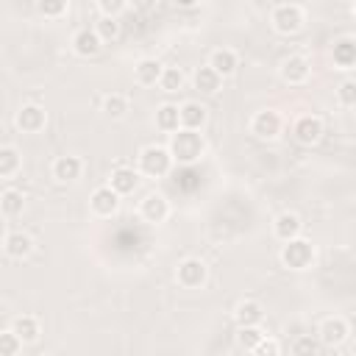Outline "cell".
I'll return each mask as SVG.
<instances>
[{"instance_id": "obj_3", "label": "cell", "mask_w": 356, "mask_h": 356, "mask_svg": "<svg viewBox=\"0 0 356 356\" xmlns=\"http://www.w3.org/2000/svg\"><path fill=\"white\" fill-rule=\"evenodd\" d=\"M303 22H306V11H303L300 3H278V6H273V11H270V25H273V31L281 33V36L298 33V31L303 28Z\"/></svg>"}, {"instance_id": "obj_38", "label": "cell", "mask_w": 356, "mask_h": 356, "mask_svg": "<svg viewBox=\"0 0 356 356\" xmlns=\"http://www.w3.org/2000/svg\"><path fill=\"white\" fill-rule=\"evenodd\" d=\"M350 356H356V339H353V345H350Z\"/></svg>"}, {"instance_id": "obj_19", "label": "cell", "mask_w": 356, "mask_h": 356, "mask_svg": "<svg viewBox=\"0 0 356 356\" xmlns=\"http://www.w3.org/2000/svg\"><path fill=\"white\" fill-rule=\"evenodd\" d=\"M3 250L8 259H28L33 253V236L28 231H11L3 239Z\"/></svg>"}, {"instance_id": "obj_16", "label": "cell", "mask_w": 356, "mask_h": 356, "mask_svg": "<svg viewBox=\"0 0 356 356\" xmlns=\"http://www.w3.org/2000/svg\"><path fill=\"white\" fill-rule=\"evenodd\" d=\"M234 320H236V328H253V325H261L264 323V306L253 298H245L234 306Z\"/></svg>"}, {"instance_id": "obj_17", "label": "cell", "mask_w": 356, "mask_h": 356, "mask_svg": "<svg viewBox=\"0 0 356 356\" xmlns=\"http://www.w3.org/2000/svg\"><path fill=\"white\" fill-rule=\"evenodd\" d=\"M220 78H231L234 72H236V67H239V56H236V50H231V47H214L211 53H209V61H206Z\"/></svg>"}, {"instance_id": "obj_7", "label": "cell", "mask_w": 356, "mask_h": 356, "mask_svg": "<svg viewBox=\"0 0 356 356\" xmlns=\"http://www.w3.org/2000/svg\"><path fill=\"white\" fill-rule=\"evenodd\" d=\"M348 337H350V323H348L345 317H339V314L325 317V320L320 323V328H317V339H320V345H325V348H339Z\"/></svg>"}, {"instance_id": "obj_33", "label": "cell", "mask_w": 356, "mask_h": 356, "mask_svg": "<svg viewBox=\"0 0 356 356\" xmlns=\"http://www.w3.org/2000/svg\"><path fill=\"white\" fill-rule=\"evenodd\" d=\"M337 103L342 108H356V78H345L337 86Z\"/></svg>"}, {"instance_id": "obj_40", "label": "cell", "mask_w": 356, "mask_h": 356, "mask_svg": "<svg viewBox=\"0 0 356 356\" xmlns=\"http://www.w3.org/2000/svg\"><path fill=\"white\" fill-rule=\"evenodd\" d=\"M225 356H234V353H225Z\"/></svg>"}, {"instance_id": "obj_12", "label": "cell", "mask_w": 356, "mask_h": 356, "mask_svg": "<svg viewBox=\"0 0 356 356\" xmlns=\"http://www.w3.org/2000/svg\"><path fill=\"white\" fill-rule=\"evenodd\" d=\"M89 209L95 217H114L120 209V195L108 184H103L89 195Z\"/></svg>"}, {"instance_id": "obj_10", "label": "cell", "mask_w": 356, "mask_h": 356, "mask_svg": "<svg viewBox=\"0 0 356 356\" xmlns=\"http://www.w3.org/2000/svg\"><path fill=\"white\" fill-rule=\"evenodd\" d=\"M14 122H17V128H19L22 134H39V131H44V125H47V111H44V106H39V103H25V106H19Z\"/></svg>"}, {"instance_id": "obj_24", "label": "cell", "mask_w": 356, "mask_h": 356, "mask_svg": "<svg viewBox=\"0 0 356 356\" xmlns=\"http://www.w3.org/2000/svg\"><path fill=\"white\" fill-rule=\"evenodd\" d=\"M331 58L339 70H353L356 67V39H350V36L337 39L334 50H331Z\"/></svg>"}, {"instance_id": "obj_32", "label": "cell", "mask_w": 356, "mask_h": 356, "mask_svg": "<svg viewBox=\"0 0 356 356\" xmlns=\"http://www.w3.org/2000/svg\"><path fill=\"white\" fill-rule=\"evenodd\" d=\"M267 334L261 331V325H253V328H236V345L245 348V350H256V345L264 339Z\"/></svg>"}, {"instance_id": "obj_14", "label": "cell", "mask_w": 356, "mask_h": 356, "mask_svg": "<svg viewBox=\"0 0 356 356\" xmlns=\"http://www.w3.org/2000/svg\"><path fill=\"white\" fill-rule=\"evenodd\" d=\"M139 217H142L145 222H150V225L164 222V220L170 217V200H167L164 195H159V192L145 195V200L139 203Z\"/></svg>"}, {"instance_id": "obj_11", "label": "cell", "mask_w": 356, "mask_h": 356, "mask_svg": "<svg viewBox=\"0 0 356 356\" xmlns=\"http://www.w3.org/2000/svg\"><path fill=\"white\" fill-rule=\"evenodd\" d=\"M50 175L58 184H75L83 175V159L81 156H56V161L50 164Z\"/></svg>"}, {"instance_id": "obj_2", "label": "cell", "mask_w": 356, "mask_h": 356, "mask_svg": "<svg viewBox=\"0 0 356 356\" xmlns=\"http://www.w3.org/2000/svg\"><path fill=\"white\" fill-rule=\"evenodd\" d=\"M136 170L139 175H147V178H164L170 170H172V153L164 147V145H147L139 150V159H136Z\"/></svg>"}, {"instance_id": "obj_30", "label": "cell", "mask_w": 356, "mask_h": 356, "mask_svg": "<svg viewBox=\"0 0 356 356\" xmlns=\"http://www.w3.org/2000/svg\"><path fill=\"white\" fill-rule=\"evenodd\" d=\"M184 83H186V75H184V70L181 67H164V72H161V81H159V86L164 89V92H178V89H184Z\"/></svg>"}, {"instance_id": "obj_29", "label": "cell", "mask_w": 356, "mask_h": 356, "mask_svg": "<svg viewBox=\"0 0 356 356\" xmlns=\"http://www.w3.org/2000/svg\"><path fill=\"white\" fill-rule=\"evenodd\" d=\"M36 11L44 19H61V17L70 14V3L67 0H39L36 3Z\"/></svg>"}, {"instance_id": "obj_26", "label": "cell", "mask_w": 356, "mask_h": 356, "mask_svg": "<svg viewBox=\"0 0 356 356\" xmlns=\"http://www.w3.org/2000/svg\"><path fill=\"white\" fill-rule=\"evenodd\" d=\"M22 167V156L14 145H3L0 147V178H14Z\"/></svg>"}, {"instance_id": "obj_28", "label": "cell", "mask_w": 356, "mask_h": 356, "mask_svg": "<svg viewBox=\"0 0 356 356\" xmlns=\"http://www.w3.org/2000/svg\"><path fill=\"white\" fill-rule=\"evenodd\" d=\"M22 206H25V197H22L19 189H11V186L3 189V195H0V211L6 217H17L22 211Z\"/></svg>"}, {"instance_id": "obj_39", "label": "cell", "mask_w": 356, "mask_h": 356, "mask_svg": "<svg viewBox=\"0 0 356 356\" xmlns=\"http://www.w3.org/2000/svg\"><path fill=\"white\" fill-rule=\"evenodd\" d=\"M350 14H353V17H356V3H353V6H350Z\"/></svg>"}, {"instance_id": "obj_36", "label": "cell", "mask_w": 356, "mask_h": 356, "mask_svg": "<svg viewBox=\"0 0 356 356\" xmlns=\"http://www.w3.org/2000/svg\"><path fill=\"white\" fill-rule=\"evenodd\" d=\"M95 31L100 33L103 42H111V39L120 36V22H117V19H106V17H100V22L95 25Z\"/></svg>"}, {"instance_id": "obj_4", "label": "cell", "mask_w": 356, "mask_h": 356, "mask_svg": "<svg viewBox=\"0 0 356 356\" xmlns=\"http://www.w3.org/2000/svg\"><path fill=\"white\" fill-rule=\"evenodd\" d=\"M278 259H281V264H284L286 270H295V273L309 270V267L314 264V245H312L309 239L298 236V239H292V242H284V245H281Z\"/></svg>"}, {"instance_id": "obj_27", "label": "cell", "mask_w": 356, "mask_h": 356, "mask_svg": "<svg viewBox=\"0 0 356 356\" xmlns=\"http://www.w3.org/2000/svg\"><path fill=\"white\" fill-rule=\"evenodd\" d=\"M128 108H131V100H128V95H122V92H108V95L103 97V114L111 117V120L125 117Z\"/></svg>"}, {"instance_id": "obj_23", "label": "cell", "mask_w": 356, "mask_h": 356, "mask_svg": "<svg viewBox=\"0 0 356 356\" xmlns=\"http://www.w3.org/2000/svg\"><path fill=\"white\" fill-rule=\"evenodd\" d=\"M156 128L159 131H164V134H175V131H181V106H175V103H161L159 108H156Z\"/></svg>"}, {"instance_id": "obj_20", "label": "cell", "mask_w": 356, "mask_h": 356, "mask_svg": "<svg viewBox=\"0 0 356 356\" xmlns=\"http://www.w3.org/2000/svg\"><path fill=\"white\" fill-rule=\"evenodd\" d=\"M209 120V111L200 100H184L181 103V128L186 131H200Z\"/></svg>"}, {"instance_id": "obj_35", "label": "cell", "mask_w": 356, "mask_h": 356, "mask_svg": "<svg viewBox=\"0 0 356 356\" xmlns=\"http://www.w3.org/2000/svg\"><path fill=\"white\" fill-rule=\"evenodd\" d=\"M125 8H128L125 0H97V14L106 17V19H117Z\"/></svg>"}, {"instance_id": "obj_13", "label": "cell", "mask_w": 356, "mask_h": 356, "mask_svg": "<svg viewBox=\"0 0 356 356\" xmlns=\"http://www.w3.org/2000/svg\"><path fill=\"white\" fill-rule=\"evenodd\" d=\"M100 47H103V39H100V33H97L95 28L83 25V28H78V31L72 33V53H75V56H81V58H95V56L100 53Z\"/></svg>"}, {"instance_id": "obj_25", "label": "cell", "mask_w": 356, "mask_h": 356, "mask_svg": "<svg viewBox=\"0 0 356 356\" xmlns=\"http://www.w3.org/2000/svg\"><path fill=\"white\" fill-rule=\"evenodd\" d=\"M192 86H195L200 95H217L220 86H222V78H220L209 64H203V67L195 70V75H192Z\"/></svg>"}, {"instance_id": "obj_5", "label": "cell", "mask_w": 356, "mask_h": 356, "mask_svg": "<svg viewBox=\"0 0 356 356\" xmlns=\"http://www.w3.org/2000/svg\"><path fill=\"white\" fill-rule=\"evenodd\" d=\"M284 131V117L275 111V108H261L250 117V134L261 142H273L278 139Z\"/></svg>"}, {"instance_id": "obj_34", "label": "cell", "mask_w": 356, "mask_h": 356, "mask_svg": "<svg viewBox=\"0 0 356 356\" xmlns=\"http://www.w3.org/2000/svg\"><path fill=\"white\" fill-rule=\"evenodd\" d=\"M19 350H22V339L11 328H6L0 334V356H17Z\"/></svg>"}, {"instance_id": "obj_1", "label": "cell", "mask_w": 356, "mask_h": 356, "mask_svg": "<svg viewBox=\"0 0 356 356\" xmlns=\"http://www.w3.org/2000/svg\"><path fill=\"white\" fill-rule=\"evenodd\" d=\"M167 150L172 153V161H178V164H195V161H200L203 153H206V139H203V134H197V131L181 128V131H175V134L170 136Z\"/></svg>"}, {"instance_id": "obj_6", "label": "cell", "mask_w": 356, "mask_h": 356, "mask_svg": "<svg viewBox=\"0 0 356 356\" xmlns=\"http://www.w3.org/2000/svg\"><path fill=\"white\" fill-rule=\"evenodd\" d=\"M206 278H209V267H206V261L197 259V256H186V259L178 261V267H175V281H178V286H184V289H200V286L206 284Z\"/></svg>"}, {"instance_id": "obj_21", "label": "cell", "mask_w": 356, "mask_h": 356, "mask_svg": "<svg viewBox=\"0 0 356 356\" xmlns=\"http://www.w3.org/2000/svg\"><path fill=\"white\" fill-rule=\"evenodd\" d=\"M8 328L22 339V345L36 342V339H39V334H42V323H39V317H36V314H17V317L11 320V325H8Z\"/></svg>"}, {"instance_id": "obj_8", "label": "cell", "mask_w": 356, "mask_h": 356, "mask_svg": "<svg viewBox=\"0 0 356 356\" xmlns=\"http://www.w3.org/2000/svg\"><path fill=\"white\" fill-rule=\"evenodd\" d=\"M278 75H281V81H284V83H289V86L306 83V81H309V75H312V61H309L306 56H300V53H289V56L281 61Z\"/></svg>"}, {"instance_id": "obj_22", "label": "cell", "mask_w": 356, "mask_h": 356, "mask_svg": "<svg viewBox=\"0 0 356 356\" xmlns=\"http://www.w3.org/2000/svg\"><path fill=\"white\" fill-rule=\"evenodd\" d=\"M161 72H164V64L159 58H139L134 67V81L139 86H156L161 81Z\"/></svg>"}, {"instance_id": "obj_15", "label": "cell", "mask_w": 356, "mask_h": 356, "mask_svg": "<svg viewBox=\"0 0 356 356\" xmlns=\"http://www.w3.org/2000/svg\"><path fill=\"white\" fill-rule=\"evenodd\" d=\"M303 234V220H300V214H295V211H281L275 220H273V236L278 239V242H292V239H298Z\"/></svg>"}, {"instance_id": "obj_37", "label": "cell", "mask_w": 356, "mask_h": 356, "mask_svg": "<svg viewBox=\"0 0 356 356\" xmlns=\"http://www.w3.org/2000/svg\"><path fill=\"white\" fill-rule=\"evenodd\" d=\"M253 356H281V342H278L275 337H264V339L256 345Z\"/></svg>"}, {"instance_id": "obj_18", "label": "cell", "mask_w": 356, "mask_h": 356, "mask_svg": "<svg viewBox=\"0 0 356 356\" xmlns=\"http://www.w3.org/2000/svg\"><path fill=\"white\" fill-rule=\"evenodd\" d=\"M108 186H111L120 197H122V195L136 192V186H139V170L125 167V164L114 167V170H111V175H108Z\"/></svg>"}, {"instance_id": "obj_31", "label": "cell", "mask_w": 356, "mask_h": 356, "mask_svg": "<svg viewBox=\"0 0 356 356\" xmlns=\"http://www.w3.org/2000/svg\"><path fill=\"white\" fill-rule=\"evenodd\" d=\"M320 339H317V334H300V337H295V342H292V353L295 356H317L320 353Z\"/></svg>"}, {"instance_id": "obj_9", "label": "cell", "mask_w": 356, "mask_h": 356, "mask_svg": "<svg viewBox=\"0 0 356 356\" xmlns=\"http://www.w3.org/2000/svg\"><path fill=\"white\" fill-rule=\"evenodd\" d=\"M323 134H325V125H323V120H320L317 114H303V117H298L295 125H292V136H295V142L303 145V147L317 145V142L323 139Z\"/></svg>"}]
</instances>
